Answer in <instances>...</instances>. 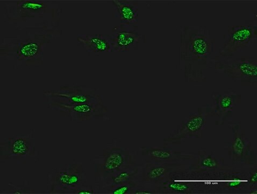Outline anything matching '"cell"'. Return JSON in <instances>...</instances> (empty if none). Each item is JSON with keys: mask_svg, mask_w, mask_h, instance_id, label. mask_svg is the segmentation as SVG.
Wrapping results in <instances>:
<instances>
[{"mask_svg": "<svg viewBox=\"0 0 257 194\" xmlns=\"http://www.w3.org/2000/svg\"><path fill=\"white\" fill-rule=\"evenodd\" d=\"M138 181L128 182L99 189L100 194H133Z\"/></svg>", "mask_w": 257, "mask_h": 194, "instance_id": "23", "label": "cell"}, {"mask_svg": "<svg viewBox=\"0 0 257 194\" xmlns=\"http://www.w3.org/2000/svg\"><path fill=\"white\" fill-rule=\"evenodd\" d=\"M72 194H100L99 189L94 185H84L75 190Z\"/></svg>", "mask_w": 257, "mask_h": 194, "instance_id": "26", "label": "cell"}, {"mask_svg": "<svg viewBox=\"0 0 257 194\" xmlns=\"http://www.w3.org/2000/svg\"><path fill=\"white\" fill-rule=\"evenodd\" d=\"M95 180L108 176L136 162L130 149L112 143L94 159Z\"/></svg>", "mask_w": 257, "mask_h": 194, "instance_id": "7", "label": "cell"}, {"mask_svg": "<svg viewBox=\"0 0 257 194\" xmlns=\"http://www.w3.org/2000/svg\"><path fill=\"white\" fill-rule=\"evenodd\" d=\"M246 169L225 166L221 171V193L246 194L249 186Z\"/></svg>", "mask_w": 257, "mask_h": 194, "instance_id": "16", "label": "cell"}, {"mask_svg": "<svg viewBox=\"0 0 257 194\" xmlns=\"http://www.w3.org/2000/svg\"><path fill=\"white\" fill-rule=\"evenodd\" d=\"M20 31L22 33L5 35L2 39L0 56L17 67L28 68L42 65L49 44L63 34L59 27L28 28Z\"/></svg>", "mask_w": 257, "mask_h": 194, "instance_id": "2", "label": "cell"}, {"mask_svg": "<svg viewBox=\"0 0 257 194\" xmlns=\"http://www.w3.org/2000/svg\"><path fill=\"white\" fill-rule=\"evenodd\" d=\"M9 188L8 190L1 191L2 194H34V193H43L40 191H35L27 187L25 183L22 185H14L13 183L9 184Z\"/></svg>", "mask_w": 257, "mask_h": 194, "instance_id": "24", "label": "cell"}, {"mask_svg": "<svg viewBox=\"0 0 257 194\" xmlns=\"http://www.w3.org/2000/svg\"><path fill=\"white\" fill-rule=\"evenodd\" d=\"M186 166L183 163H158L146 161L140 168L139 182L157 186L174 170Z\"/></svg>", "mask_w": 257, "mask_h": 194, "instance_id": "15", "label": "cell"}, {"mask_svg": "<svg viewBox=\"0 0 257 194\" xmlns=\"http://www.w3.org/2000/svg\"><path fill=\"white\" fill-rule=\"evenodd\" d=\"M48 108L60 116L69 118L71 121L83 122L107 117L108 107L104 101L65 105L58 103H48Z\"/></svg>", "mask_w": 257, "mask_h": 194, "instance_id": "13", "label": "cell"}, {"mask_svg": "<svg viewBox=\"0 0 257 194\" xmlns=\"http://www.w3.org/2000/svg\"><path fill=\"white\" fill-rule=\"evenodd\" d=\"M141 152L146 161L158 163H183L192 161L195 158V153L176 151L169 146H143L141 148Z\"/></svg>", "mask_w": 257, "mask_h": 194, "instance_id": "17", "label": "cell"}, {"mask_svg": "<svg viewBox=\"0 0 257 194\" xmlns=\"http://www.w3.org/2000/svg\"><path fill=\"white\" fill-rule=\"evenodd\" d=\"M138 28L120 25L116 28L109 35L112 52H126L137 47L143 38Z\"/></svg>", "mask_w": 257, "mask_h": 194, "instance_id": "19", "label": "cell"}, {"mask_svg": "<svg viewBox=\"0 0 257 194\" xmlns=\"http://www.w3.org/2000/svg\"><path fill=\"white\" fill-rule=\"evenodd\" d=\"M157 188L161 194L205 193L202 174L186 166L172 171Z\"/></svg>", "mask_w": 257, "mask_h": 194, "instance_id": "6", "label": "cell"}, {"mask_svg": "<svg viewBox=\"0 0 257 194\" xmlns=\"http://www.w3.org/2000/svg\"><path fill=\"white\" fill-rule=\"evenodd\" d=\"M223 39V46L219 51V56L222 57H233L237 52L254 47L257 41L256 22L228 27Z\"/></svg>", "mask_w": 257, "mask_h": 194, "instance_id": "9", "label": "cell"}, {"mask_svg": "<svg viewBox=\"0 0 257 194\" xmlns=\"http://www.w3.org/2000/svg\"><path fill=\"white\" fill-rule=\"evenodd\" d=\"M32 130L26 134H18L1 141L0 143V161L7 160H27L36 156L34 138Z\"/></svg>", "mask_w": 257, "mask_h": 194, "instance_id": "12", "label": "cell"}, {"mask_svg": "<svg viewBox=\"0 0 257 194\" xmlns=\"http://www.w3.org/2000/svg\"><path fill=\"white\" fill-rule=\"evenodd\" d=\"M249 189L257 188V166H254L249 168L248 176Z\"/></svg>", "mask_w": 257, "mask_h": 194, "instance_id": "27", "label": "cell"}, {"mask_svg": "<svg viewBox=\"0 0 257 194\" xmlns=\"http://www.w3.org/2000/svg\"><path fill=\"white\" fill-rule=\"evenodd\" d=\"M87 184V175L82 162L74 161L52 169L47 177V193L72 194Z\"/></svg>", "mask_w": 257, "mask_h": 194, "instance_id": "5", "label": "cell"}, {"mask_svg": "<svg viewBox=\"0 0 257 194\" xmlns=\"http://www.w3.org/2000/svg\"><path fill=\"white\" fill-rule=\"evenodd\" d=\"M215 44V40L206 26L181 28L179 66L187 81L201 83L207 80Z\"/></svg>", "mask_w": 257, "mask_h": 194, "instance_id": "1", "label": "cell"}, {"mask_svg": "<svg viewBox=\"0 0 257 194\" xmlns=\"http://www.w3.org/2000/svg\"><path fill=\"white\" fill-rule=\"evenodd\" d=\"M219 73L245 86L256 88L257 61L251 57H232L216 56L211 59L209 67Z\"/></svg>", "mask_w": 257, "mask_h": 194, "instance_id": "4", "label": "cell"}, {"mask_svg": "<svg viewBox=\"0 0 257 194\" xmlns=\"http://www.w3.org/2000/svg\"><path fill=\"white\" fill-rule=\"evenodd\" d=\"M208 117L207 105L198 108L197 113L186 117L178 128L164 139V146L179 145L183 140L187 138H202L203 132L207 129Z\"/></svg>", "mask_w": 257, "mask_h": 194, "instance_id": "11", "label": "cell"}, {"mask_svg": "<svg viewBox=\"0 0 257 194\" xmlns=\"http://www.w3.org/2000/svg\"><path fill=\"white\" fill-rule=\"evenodd\" d=\"M140 166L137 163L132 164L115 173L95 180L98 189L133 181H138Z\"/></svg>", "mask_w": 257, "mask_h": 194, "instance_id": "20", "label": "cell"}, {"mask_svg": "<svg viewBox=\"0 0 257 194\" xmlns=\"http://www.w3.org/2000/svg\"><path fill=\"white\" fill-rule=\"evenodd\" d=\"M80 46L89 53L94 54L112 52L109 35L103 34H84L77 37Z\"/></svg>", "mask_w": 257, "mask_h": 194, "instance_id": "21", "label": "cell"}, {"mask_svg": "<svg viewBox=\"0 0 257 194\" xmlns=\"http://www.w3.org/2000/svg\"><path fill=\"white\" fill-rule=\"evenodd\" d=\"M133 194H161L156 185L139 182Z\"/></svg>", "mask_w": 257, "mask_h": 194, "instance_id": "25", "label": "cell"}, {"mask_svg": "<svg viewBox=\"0 0 257 194\" xmlns=\"http://www.w3.org/2000/svg\"><path fill=\"white\" fill-rule=\"evenodd\" d=\"M43 96L48 103L65 105L103 101V96L99 89L88 86H62L56 90L44 91Z\"/></svg>", "mask_w": 257, "mask_h": 194, "instance_id": "10", "label": "cell"}, {"mask_svg": "<svg viewBox=\"0 0 257 194\" xmlns=\"http://www.w3.org/2000/svg\"><path fill=\"white\" fill-rule=\"evenodd\" d=\"M213 104H207L208 116L219 118L216 125H223L225 122L231 121L234 109L241 104V95L232 90L213 93L211 95Z\"/></svg>", "mask_w": 257, "mask_h": 194, "instance_id": "14", "label": "cell"}, {"mask_svg": "<svg viewBox=\"0 0 257 194\" xmlns=\"http://www.w3.org/2000/svg\"><path fill=\"white\" fill-rule=\"evenodd\" d=\"M232 132L230 143L225 147L234 166L250 168L256 165V154L252 142L246 135L245 130L239 123L229 124Z\"/></svg>", "mask_w": 257, "mask_h": 194, "instance_id": "8", "label": "cell"}, {"mask_svg": "<svg viewBox=\"0 0 257 194\" xmlns=\"http://www.w3.org/2000/svg\"><path fill=\"white\" fill-rule=\"evenodd\" d=\"M5 18L17 31L25 28L59 27L63 9L47 0H1Z\"/></svg>", "mask_w": 257, "mask_h": 194, "instance_id": "3", "label": "cell"}, {"mask_svg": "<svg viewBox=\"0 0 257 194\" xmlns=\"http://www.w3.org/2000/svg\"><path fill=\"white\" fill-rule=\"evenodd\" d=\"M188 169L198 173L220 172L225 167L224 158L207 148H200Z\"/></svg>", "mask_w": 257, "mask_h": 194, "instance_id": "18", "label": "cell"}, {"mask_svg": "<svg viewBox=\"0 0 257 194\" xmlns=\"http://www.w3.org/2000/svg\"><path fill=\"white\" fill-rule=\"evenodd\" d=\"M111 3L115 7L120 25L138 27V2L130 0H113Z\"/></svg>", "mask_w": 257, "mask_h": 194, "instance_id": "22", "label": "cell"}, {"mask_svg": "<svg viewBox=\"0 0 257 194\" xmlns=\"http://www.w3.org/2000/svg\"><path fill=\"white\" fill-rule=\"evenodd\" d=\"M246 194H257V188H253L249 189Z\"/></svg>", "mask_w": 257, "mask_h": 194, "instance_id": "28", "label": "cell"}]
</instances>
